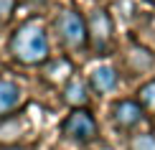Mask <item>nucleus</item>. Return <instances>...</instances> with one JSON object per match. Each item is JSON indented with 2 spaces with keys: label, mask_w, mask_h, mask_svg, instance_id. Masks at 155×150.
Segmentation results:
<instances>
[{
  "label": "nucleus",
  "mask_w": 155,
  "mask_h": 150,
  "mask_svg": "<svg viewBox=\"0 0 155 150\" xmlns=\"http://www.w3.org/2000/svg\"><path fill=\"white\" fill-rule=\"evenodd\" d=\"M54 33L59 36L61 46L66 51H84L89 46V36H87V21L76 13L74 8H66L56 15L54 21Z\"/></svg>",
  "instance_id": "2"
},
{
  "label": "nucleus",
  "mask_w": 155,
  "mask_h": 150,
  "mask_svg": "<svg viewBox=\"0 0 155 150\" xmlns=\"http://www.w3.org/2000/svg\"><path fill=\"white\" fill-rule=\"evenodd\" d=\"M0 150H28V148H23V145H3Z\"/></svg>",
  "instance_id": "14"
},
{
  "label": "nucleus",
  "mask_w": 155,
  "mask_h": 150,
  "mask_svg": "<svg viewBox=\"0 0 155 150\" xmlns=\"http://www.w3.org/2000/svg\"><path fill=\"white\" fill-rule=\"evenodd\" d=\"M18 0H0V23H8V18L13 15Z\"/></svg>",
  "instance_id": "13"
},
{
  "label": "nucleus",
  "mask_w": 155,
  "mask_h": 150,
  "mask_svg": "<svg viewBox=\"0 0 155 150\" xmlns=\"http://www.w3.org/2000/svg\"><path fill=\"white\" fill-rule=\"evenodd\" d=\"M127 64H130V69L135 74H145V71L153 69L155 56L143 46H130V51H127Z\"/></svg>",
  "instance_id": "9"
},
{
  "label": "nucleus",
  "mask_w": 155,
  "mask_h": 150,
  "mask_svg": "<svg viewBox=\"0 0 155 150\" xmlns=\"http://www.w3.org/2000/svg\"><path fill=\"white\" fill-rule=\"evenodd\" d=\"M89 87L97 94H112L120 87V74L112 64H99L89 71Z\"/></svg>",
  "instance_id": "6"
},
{
  "label": "nucleus",
  "mask_w": 155,
  "mask_h": 150,
  "mask_svg": "<svg viewBox=\"0 0 155 150\" xmlns=\"http://www.w3.org/2000/svg\"><path fill=\"white\" fill-rule=\"evenodd\" d=\"M147 3H155V0H147Z\"/></svg>",
  "instance_id": "15"
},
{
  "label": "nucleus",
  "mask_w": 155,
  "mask_h": 150,
  "mask_svg": "<svg viewBox=\"0 0 155 150\" xmlns=\"http://www.w3.org/2000/svg\"><path fill=\"white\" fill-rule=\"evenodd\" d=\"M21 104H23V89L13 79L0 76V120H5L13 112H18Z\"/></svg>",
  "instance_id": "7"
},
{
  "label": "nucleus",
  "mask_w": 155,
  "mask_h": 150,
  "mask_svg": "<svg viewBox=\"0 0 155 150\" xmlns=\"http://www.w3.org/2000/svg\"><path fill=\"white\" fill-rule=\"evenodd\" d=\"M130 150H155V135L153 132H137L130 138Z\"/></svg>",
  "instance_id": "12"
},
{
  "label": "nucleus",
  "mask_w": 155,
  "mask_h": 150,
  "mask_svg": "<svg viewBox=\"0 0 155 150\" xmlns=\"http://www.w3.org/2000/svg\"><path fill=\"white\" fill-rule=\"evenodd\" d=\"M61 135L66 140H74V142H94L97 135H99V125H97L94 115L89 109H71L61 122Z\"/></svg>",
  "instance_id": "4"
},
{
  "label": "nucleus",
  "mask_w": 155,
  "mask_h": 150,
  "mask_svg": "<svg viewBox=\"0 0 155 150\" xmlns=\"http://www.w3.org/2000/svg\"><path fill=\"white\" fill-rule=\"evenodd\" d=\"M109 115H112L114 127L125 130V132L135 130L140 122L145 120V112H143V107L137 104V99H117L112 104V109H109Z\"/></svg>",
  "instance_id": "5"
},
{
  "label": "nucleus",
  "mask_w": 155,
  "mask_h": 150,
  "mask_svg": "<svg viewBox=\"0 0 155 150\" xmlns=\"http://www.w3.org/2000/svg\"><path fill=\"white\" fill-rule=\"evenodd\" d=\"M8 54L15 64L23 66H41L51 61V41L46 25L41 21H28L18 25L8 41Z\"/></svg>",
  "instance_id": "1"
},
{
  "label": "nucleus",
  "mask_w": 155,
  "mask_h": 150,
  "mask_svg": "<svg viewBox=\"0 0 155 150\" xmlns=\"http://www.w3.org/2000/svg\"><path fill=\"white\" fill-rule=\"evenodd\" d=\"M137 104L145 115H155V79H147L137 89Z\"/></svg>",
  "instance_id": "11"
},
{
  "label": "nucleus",
  "mask_w": 155,
  "mask_h": 150,
  "mask_svg": "<svg viewBox=\"0 0 155 150\" xmlns=\"http://www.w3.org/2000/svg\"><path fill=\"white\" fill-rule=\"evenodd\" d=\"M64 102L74 109H87L89 104V84L84 79H69L64 84Z\"/></svg>",
  "instance_id": "8"
},
{
  "label": "nucleus",
  "mask_w": 155,
  "mask_h": 150,
  "mask_svg": "<svg viewBox=\"0 0 155 150\" xmlns=\"http://www.w3.org/2000/svg\"><path fill=\"white\" fill-rule=\"evenodd\" d=\"M69 74H71V61L69 58H54L43 69V76L48 82H64V79L69 82Z\"/></svg>",
  "instance_id": "10"
},
{
  "label": "nucleus",
  "mask_w": 155,
  "mask_h": 150,
  "mask_svg": "<svg viewBox=\"0 0 155 150\" xmlns=\"http://www.w3.org/2000/svg\"><path fill=\"white\" fill-rule=\"evenodd\" d=\"M87 36H89V48L97 56H107L114 41V23L112 15L104 8H97L87 18Z\"/></svg>",
  "instance_id": "3"
}]
</instances>
